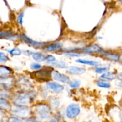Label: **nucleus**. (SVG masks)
<instances>
[{
	"label": "nucleus",
	"instance_id": "obj_19",
	"mask_svg": "<svg viewBox=\"0 0 122 122\" xmlns=\"http://www.w3.org/2000/svg\"><path fill=\"white\" fill-rule=\"evenodd\" d=\"M102 55H104L105 56L107 57H108V59L114 61H118L119 60V59H120V57H119V55H115V54L108 53L104 52Z\"/></svg>",
	"mask_w": 122,
	"mask_h": 122
},
{
	"label": "nucleus",
	"instance_id": "obj_33",
	"mask_svg": "<svg viewBox=\"0 0 122 122\" xmlns=\"http://www.w3.org/2000/svg\"><path fill=\"white\" fill-rule=\"evenodd\" d=\"M5 117V115L4 112H3V111L0 110V122H4Z\"/></svg>",
	"mask_w": 122,
	"mask_h": 122
},
{
	"label": "nucleus",
	"instance_id": "obj_23",
	"mask_svg": "<svg viewBox=\"0 0 122 122\" xmlns=\"http://www.w3.org/2000/svg\"><path fill=\"white\" fill-rule=\"evenodd\" d=\"M80 85H81V82L77 80H73L72 81H70L69 82V86L72 88H77L79 87Z\"/></svg>",
	"mask_w": 122,
	"mask_h": 122
},
{
	"label": "nucleus",
	"instance_id": "obj_15",
	"mask_svg": "<svg viewBox=\"0 0 122 122\" xmlns=\"http://www.w3.org/2000/svg\"><path fill=\"white\" fill-rule=\"evenodd\" d=\"M63 46V44L60 43H54V44H51V45H48L46 47H45V50L46 51H56V50H58L60 49Z\"/></svg>",
	"mask_w": 122,
	"mask_h": 122
},
{
	"label": "nucleus",
	"instance_id": "obj_26",
	"mask_svg": "<svg viewBox=\"0 0 122 122\" xmlns=\"http://www.w3.org/2000/svg\"><path fill=\"white\" fill-rule=\"evenodd\" d=\"M50 102H51V105H52V107L55 109L58 108V106H59V101H58L57 99H56V98L54 99H52V98H51V100H50Z\"/></svg>",
	"mask_w": 122,
	"mask_h": 122
},
{
	"label": "nucleus",
	"instance_id": "obj_10",
	"mask_svg": "<svg viewBox=\"0 0 122 122\" xmlns=\"http://www.w3.org/2000/svg\"><path fill=\"white\" fill-rule=\"evenodd\" d=\"M17 85L23 90H27L32 87L30 82L27 79L24 77H21L18 80Z\"/></svg>",
	"mask_w": 122,
	"mask_h": 122
},
{
	"label": "nucleus",
	"instance_id": "obj_5",
	"mask_svg": "<svg viewBox=\"0 0 122 122\" xmlns=\"http://www.w3.org/2000/svg\"><path fill=\"white\" fill-rule=\"evenodd\" d=\"M81 112V108L78 104H71L66 108V115L69 119H74L79 115Z\"/></svg>",
	"mask_w": 122,
	"mask_h": 122
},
{
	"label": "nucleus",
	"instance_id": "obj_22",
	"mask_svg": "<svg viewBox=\"0 0 122 122\" xmlns=\"http://www.w3.org/2000/svg\"><path fill=\"white\" fill-rule=\"evenodd\" d=\"M110 67H96L95 71L98 74H104V73L108 72L109 70Z\"/></svg>",
	"mask_w": 122,
	"mask_h": 122
},
{
	"label": "nucleus",
	"instance_id": "obj_12",
	"mask_svg": "<svg viewBox=\"0 0 122 122\" xmlns=\"http://www.w3.org/2000/svg\"><path fill=\"white\" fill-rule=\"evenodd\" d=\"M84 51L86 53H101L103 54L104 51L97 44H92L85 49Z\"/></svg>",
	"mask_w": 122,
	"mask_h": 122
},
{
	"label": "nucleus",
	"instance_id": "obj_17",
	"mask_svg": "<svg viewBox=\"0 0 122 122\" xmlns=\"http://www.w3.org/2000/svg\"><path fill=\"white\" fill-rule=\"evenodd\" d=\"M10 108V105L8 100L5 98H0V110L5 111Z\"/></svg>",
	"mask_w": 122,
	"mask_h": 122
},
{
	"label": "nucleus",
	"instance_id": "obj_20",
	"mask_svg": "<svg viewBox=\"0 0 122 122\" xmlns=\"http://www.w3.org/2000/svg\"><path fill=\"white\" fill-rule=\"evenodd\" d=\"M51 65L56 66V67H58V68H67V65L66 63L62 61H54L53 63H51Z\"/></svg>",
	"mask_w": 122,
	"mask_h": 122
},
{
	"label": "nucleus",
	"instance_id": "obj_35",
	"mask_svg": "<svg viewBox=\"0 0 122 122\" xmlns=\"http://www.w3.org/2000/svg\"><path fill=\"white\" fill-rule=\"evenodd\" d=\"M93 122L91 120H86V121H83V122Z\"/></svg>",
	"mask_w": 122,
	"mask_h": 122
},
{
	"label": "nucleus",
	"instance_id": "obj_11",
	"mask_svg": "<svg viewBox=\"0 0 122 122\" xmlns=\"http://www.w3.org/2000/svg\"><path fill=\"white\" fill-rule=\"evenodd\" d=\"M85 68H82V67L71 66V67H69V68L67 70V72L69 74H71V75H80L83 74L85 72Z\"/></svg>",
	"mask_w": 122,
	"mask_h": 122
},
{
	"label": "nucleus",
	"instance_id": "obj_34",
	"mask_svg": "<svg viewBox=\"0 0 122 122\" xmlns=\"http://www.w3.org/2000/svg\"><path fill=\"white\" fill-rule=\"evenodd\" d=\"M48 122H58V120L57 119V118H51V119H50V120H49Z\"/></svg>",
	"mask_w": 122,
	"mask_h": 122
},
{
	"label": "nucleus",
	"instance_id": "obj_24",
	"mask_svg": "<svg viewBox=\"0 0 122 122\" xmlns=\"http://www.w3.org/2000/svg\"><path fill=\"white\" fill-rule=\"evenodd\" d=\"M8 53L13 56H19V55H21V51L19 49L15 48V49L8 50Z\"/></svg>",
	"mask_w": 122,
	"mask_h": 122
},
{
	"label": "nucleus",
	"instance_id": "obj_29",
	"mask_svg": "<svg viewBox=\"0 0 122 122\" xmlns=\"http://www.w3.org/2000/svg\"><path fill=\"white\" fill-rule=\"evenodd\" d=\"M42 67L41 65L39 64V63H32L30 65V68L33 70H38V69H41Z\"/></svg>",
	"mask_w": 122,
	"mask_h": 122
},
{
	"label": "nucleus",
	"instance_id": "obj_2",
	"mask_svg": "<svg viewBox=\"0 0 122 122\" xmlns=\"http://www.w3.org/2000/svg\"><path fill=\"white\" fill-rule=\"evenodd\" d=\"M10 113L14 117L21 119H25L28 117H30L32 114V111L27 106H21L14 104L13 106L10 108Z\"/></svg>",
	"mask_w": 122,
	"mask_h": 122
},
{
	"label": "nucleus",
	"instance_id": "obj_25",
	"mask_svg": "<svg viewBox=\"0 0 122 122\" xmlns=\"http://www.w3.org/2000/svg\"><path fill=\"white\" fill-rule=\"evenodd\" d=\"M6 122H23V120L21 119V118L12 116V117H10L8 118H7Z\"/></svg>",
	"mask_w": 122,
	"mask_h": 122
},
{
	"label": "nucleus",
	"instance_id": "obj_13",
	"mask_svg": "<svg viewBox=\"0 0 122 122\" xmlns=\"http://www.w3.org/2000/svg\"><path fill=\"white\" fill-rule=\"evenodd\" d=\"M12 72L11 69L5 66H0V78L8 77Z\"/></svg>",
	"mask_w": 122,
	"mask_h": 122
},
{
	"label": "nucleus",
	"instance_id": "obj_16",
	"mask_svg": "<svg viewBox=\"0 0 122 122\" xmlns=\"http://www.w3.org/2000/svg\"><path fill=\"white\" fill-rule=\"evenodd\" d=\"M76 62L80 63H82V64L88 65L91 66H97L100 64V62L98 61H92V60H86V59H79L76 60Z\"/></svg>",
	"mask_w": 122,
	"mask_h": 122
},
{
	"label": "nucleus",
	"instance_id": "obj_9",
	"mask_svg": "<svg viewBox=\"0 0 122 122\" xmlns=\"http://www.w3.org/2000/svg\"><path fill=\"white\" fill-rule=\"evenodd\" d=\"M20 37H21V39L24 41L26 44H29V45L33 47H40L43 46L44 45V43H41V42L35 41L33 40L31 38H29L27 36H26L24 33L21 34L20 35Z\"/></svg>",
	"mask_w": 122,
	"mask_h": 122
},
{
	"label": "nucleus",
	"instance_id": "obj_27",
	"mask_svg": "<svg viewBox=\"0 0 122 122\" xmlns=\"http://www.w3.org/2000/svg\"><path fill=\"white\" fill-rule=\"evenodd\" d=\"M8 59V56L5 54H4V53L0 52V62H1V63H4Z\"/></svg>",
	"mask_w": 122,
	"mask_h": 122
},
{
	"label": "nucleus",
	"instance_id": "obj_32",
	"mask_svg": "<svg viewBox=\"0 0 122 122\" xmlns=\"http://www.w3.org/2000/svg\"><path fill=\"white\" fill-rule=\"evenodd\" d=\"M23 16H24V13L23 12L20 13L19 14V15L17 17V21L19 22V24L20 25H22L23 24Z\"/></svg>",
	"mask_w": 122,
	"mask_h": 122
},
{
	"label": "nucleus",
	"instance_id": "obj_8",
	"mask_svg": "<svg viewBox=\"0 0 122 122\" xmlns=\"http://www.w3.org/2000/svg\"><path fill=\"white\" fill-rule=\"evenodd\" d=\"M46 87L50 90L56 93H60L64 90L63 86L56 82L49 81L46 83Z\"/></svg>",
	"mask_w": 122,
	"mask_h": 122
},
{
	"label": "nucleus",
	"instance_id": "obj_7",
	"mask_svg": "<svg viewBox=\"0 0 122 122\" xmlns=\"http://www.w3.org/2000/svg\"><path fill=\"white\" fill-rule=\"evenodd\" d=\"M13 86V78L10 77L0 78V86L4 90H8Z\"/></svg>",
	"mask_w": 122,
	"mask_h": 122
},
{
	"label": "nucleus",
	"instance_id": "obj_4",
	"mask_svg": "<svg viewBox=\"0 0 122 122\" xmlns=\"http://www.w3.org/2000/svg\"><path fill=\"white\" fill-rule=\"evenodd\" d=\"M52 71L53 69L51 67H45L41 69H39L37 71L32 73V76L38 80L48 81L51 77V72Z\"/></svg>",
	"mask_w": 122,
	"mask_h": 122
},
{
	"label": "nucleus",
	"instance_id": "obj_6",
	"mask_svg": "<svg viewBox=\"0 0 122 122\" xmlns=\"http://www.w3.org/2000/svg\"><path fill=\"white\" fill-rule=\"evenodd\" d=\"M51 77L54 80L63 83H68L70 82V78L69 77L57 71H52L51 72Z\"/></svg>",
	"mask_w": 122,
	"mask_h": 122
},
{
	"label": "nucleus",
	"instance_id": "obj_30",
	"mask_svg": "<svg viewBox=\"0 0 122 122\" xmlns=\"http://www.w3.org/2000/svg\"><path fill=\"white\" fill-rule=\"evenodd\" d=\"M23 122H40L36 117H29L27 118L24 119Z\"/></svg>",
	"mask_w": 122,
	"mask_h": 122
},
{
	"label": "nucleus",
	"instance_id": "obj_3",
	"mask_svg": "<svg viewBox=\"0 0 122 122\" xmlns=\"http://www.w3.org/2000/svg\"><path fill=\"white\" fill-rule=\"evenodd\" d=\"M34 96V94L32 92L20 93L14 98V103L15 105L27 106L32 102Z\"/></svg>",
	"mask_w": 122,
	"mask_h": 122
},
{
	"label": "nucleus",
	"instance_id": "obj_31",
	"mask_svg": "<svg viewBox=\"0 0 122 122\" xmlns=\"http://www.w3.org/2000/svg\"><path fill=\"white\" fill-rule=\"evenodd\" d=\"M11 33V31H5V32H0V38L2 37H8Z\"/></svg>",
	"mask_w": 122,
	"mask_h": 122
},
{
	"label": "nucleus",
	"instance_id": "obj_28",
	"mask_svg": "<svg viewBox=\"0 0 122 122\" xmlns=\"http://www.w3.org/2000/svg\"><path fill=\"white\" fill-rule=\"evenodd\" d=\"M45 61L48 62V63H53L54 61H56V58H55L54 56H53L52 55H48V56H46V58H45Z\"/></svg>",
	"mask_w": 122,
	"mask_h": 122
},
{
	"label": "nucleus",
	"instance_id": "obj_14",
	"mask_svg": "<svg viewBox=\"0 0 122 122\" xmlns=\"http://www.w3.org/2000/svg\"><path fill=\"white\" fill-rule=\"evenodd\" d=\"M31 55H32L33 59L37 62H44L45 61L46 55L44 54L38 52H32Z\"/></svg>",
	"mask_w": 122,
	"mask_h": 122
},
{
	"label": "nucleus",
	"instance_id": "obj_18",
	"mask_svg": "<svg viewBox=\"0 0 122 122\" xmlns=\"http://www.w3.org/2000/svg\"><path fill=\"white\" fill-rule=\"evenodd\" d=\"M101 78H103L104 80H113L116 78V75L114 72H106L102 74L101 76Z\"/></svg>",
	"mask_w": 122,
	"mask_h": 122
},
{
	"label": "nucleus",
	"instance_id": "obj_1",
	"mask_svg": "<svg viewBox=\"0 0 122 122\" xmlns=\"http://www.w3.org/2000/svg\"><path fill=\"white\" fill-rule=\"evenodd\" d=\"M35 117L41 122H46L51 117V109L48 105L40 104L36 105L34 109Z\"/></svg>",
	"mask_w": 122,
	"mask_h": 122
},
{
	"label": "nucleus",
	"instance_id": "obj_21",
	"mask_svg": "<svg viewBox=\"0 0 122 122\" xmlns=\"http://www.w3.org/2000/svg\"><path fill=\"white\" fill-rule=\"evenodd\" d=\"M97 84L99 87H102V88H109L110 87V84L104 80H99L97 82Z\"/></svg>",
	"mask_w": 122,
	"mask_h": 122
}]
</instances>
